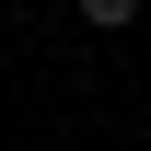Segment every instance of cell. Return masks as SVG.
Returning a JSON list of instances; mask_svg holds the SVG:
<instances>
[{
  "mask_svg": "<svg viewBox=\"0 0 151 151\" xmlns=\"http://www.w3.org/2000/svg\"><path fill=\"white\" fill-rule=\"evenodd\" d=\"M81 23H93V35H116V23H139V0H70Z\"/></svg>",
  "mask_w": 151,
  "mask_h": 151,
  "instance_id": "6da1fadb",
  "label": "cell"
}]
</instances>
